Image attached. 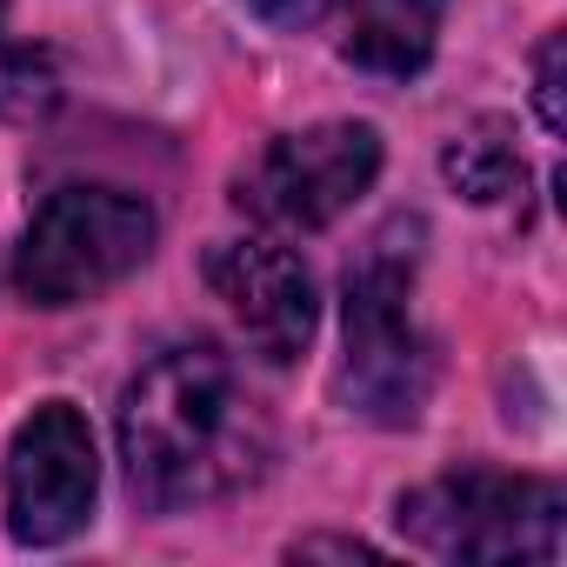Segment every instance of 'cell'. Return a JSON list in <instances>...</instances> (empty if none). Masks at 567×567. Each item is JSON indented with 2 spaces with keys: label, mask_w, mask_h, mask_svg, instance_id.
Returning <instances> with one entry per match:
<instances>
[{
  "label": "cell",
  "mask_w": 567,
  "mask_h": 567,
  "mask_svg": "<svg viewBox=\"0 0 567 567\" xmlns=\"http://www.w3.org/2000/svg\"><path fill=\"white\" fill-rule=\"evenodd\" d=\"M127 487L174 514L240 494L267 467V414L220 354H161L121 401Z\"/></svg>",
  "instance_id": "obj_1"
},
{
  "label": "cell",
  "mask_w": 567,
  "mask_h": 567,
  "mask_svg": "<svg viewBox=\"0 0 567 567\" xmlns=\"http://www.w3.org/2000/svg\"><path fill=\"white\" fill-rule=\"evenodd\" d=\"M401 534L441 560H554L560 554V487L534 474L461 467L401 501Z\"/></svg>",
  "instance_id": "obj_2"
},
{
  "label": "cell",
  "mask_w": 567,
  "mask_h": 567,
  "mask_svg": "<svg viewBox=\"0 0 567 567\" xmlns=\"http://www.w3.org/2000/svg\"><path fill=\"white\" fill-rule=\"evenodd\" d=\"M154 247V207L121 187H61L14 260V280L34 308H74L134 274Z\"/></svg>",
  "instance_id": "obj_3"
},
{
  "label": "cell",
  "mask_w": 567,
  "mask_h": 567,
  "mask_svg": "<svg viewBox=\"0 0 567 567\" xmlns=\"http://www.w3.org/2000/svg\"><path fill=\"white\" fill-rule=\"evenodd\" d=\"M341 381H348V401L381 427H408L434 381V354L408 315V260L388 240H374V254L348 267V374Z\"/></svg>",
  "instance_id": "obj_4"
},
{
  "label": "cell",
  "mask_w": 567,
  "mask_h": 567,
  "mask_svg": "<svg viewBox=\"0 0 567 567\" xmlns=\"http://www.w3.org/2000/svg\"><path fill=\"white\" fill-rule=\"evenodd\" d=\"M381 174V134L361 121H328L308 134H280L240 181V207L274 227H328Z\"/></svg>",
  "instance_id": "obj_5"
},
{
  "label": "cell",
  "mask_w": 567,
  "mask_h": 567,
  "mask_svg": "<svg viewBox=\"0 0 567 567\" xmlns=\"http://www.w3.org/2000/svg\"><path fill=\"white\" fill-rule=\"evenodd\" d=\"M101 467H94V434L68 401H48L21 421L14 454H8V527L28 547L68 540L87 507H94Z\"/></svg>",
  "instance_id": "obj_6"
},
{
  "label": "cell",
  "mask_w": 567,
  "mask_h": 567,
  "mask_svg": "<svg viewBox=\"0 0 567 567\" xmlns=\"http://www.w3.org/2000/svg\"><path fill=\"white\" fill-rule=\"evenodd\" d=\"M207 280L260 361H295L315 341V280L280 240H227L207 254Z\"/></svg>",
  "instance_id": "obj_7"
},
{
  "label": "cell",
  "mask_w": 567,
  "mask_h": 567,
  "mask_svg": "<svg viewBox=\"0 0 567 567\" xmlns=\"http://www.w3.org/2000/svg\"><path fill=\"white\" fill-rule=\"evenodd\" d=\"M447 0H354V28H348V61L388 81H408L434 54Z\"/></svg>",
  "instance_id": "obj_8"
},
{
  "label": "cell",
  "mask_w": 567,
  "mask_h": 567,
  "mask_svg": "<svg viewBox=\"0 0 567 567\" xmlns=\"http://www.w3.org/2000/svg\"><path fill=\"white\" fill-rule=\"evenodd\" d=\"M447 181L467 194V200H501L520 187V154H514V134L507 121H474L454 147H447Z\"/></svg>",
  "instance_id": "obj_9"
},
{
  "label": "cell",
  "mask_w": 567,
  "mask_h": 567,
  "mask_svg": "<svg viewBox=\"0 0 567 567\" xmlns=\"http://www.w3.org/2000/svg\"><path fill=\"white\" fill-rule=\"evenodd\" d=\"M48 107H54V68L41 54L0 48V114H8V121H34Z\"/></svg>",
  "instance_id": "obj_10"
},
{
  "label": "cell",
  "mask_w": 567,
  "mask_h": 567,
  "mask_svg": "<svg viewBox=\"0 0 567 567\" xmlns=\"http://www.w3.org/2000/svg\"><path fill=\"white\" fill-rule=\"evenodd\" d=\"M534 94H540V121L560 134V121H567V114H560V34L540 48V87H534Z\"/></svg>",
  "instance_id": "obj_11"
},
{
  "label": "cell",
  "mask_w": 567,
  "mask_h": 567,
  "mask_svg": "<svg viewBox=\"0 0 567 567\" xmlns=\"http://www.w3.org/2000/svg\"><path fill=\"white\" fill-rule=\"evenodd\" d=\"M254 14L274 28H315L328 14V0H254Z\"/></svg>",
  "instance_id": "obj_12"
},
{
  "label": "cell",
  "mask_w": 567,
  "mask_h": 567,
  "mask_svg": "<svg viewBox=\"0 0 567 567\" xmlns=\"http://www.w3.org/2000/svg\"><path fill=\"white\" fill-rule=\"evenodd\" d=\"M301 554H374V547H361V540H308Z\"/></svg>",
  "instance_id": "obj_13"
},
{
  "label": "cell",
  "mask_w": 567,
  "mask_h": 567,
  "mask_svg": "<svg viewBox=\"0 0 567 567\" xmlns=\"http://www.w3.org/2000/svg\"><path fill=\"white\" fill-rule=\"evenodd\" d=\"M0 8H8V0H0Z\"/></svg>",
  "instance_id": "obj_14"
}]
</instances>
